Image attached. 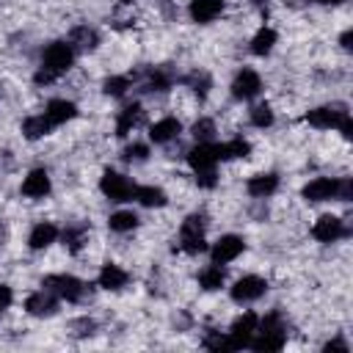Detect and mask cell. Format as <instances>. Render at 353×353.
Wrapping results in <instances>:
<instances>
[{
  "label": "cell",
  "instance_id": "e0dca14e",
  "mask_svg": "<svg viewBox=\"0 0 353 353\" xmlns=\"http://www.w3.org/2000/svg\"><path fill=\"white\" fill-rule=\"evenodd\" d=\"M58 237H61L58 226L50 223V221H41V223H36V226L30 229V234H28V245H30V251H44V248H50Z\"/></svg>",
  "mask_w": 353,
  "mask_h": 353
},
{
  "label": "cell",
  "instance_id": "b9f144b4",
  "mask_svg": "<svg viewBox=\"0 0 353 353\" xmlns=\"http://www.w3.org/2000/svg\"><path fill=\"white\" fill-rule=\"evenodd\" d=\"M314 6H339V3H345V0H312Z\"/></svg>",
  "mask_w": 353,
  "mask_h": 353
},
{
  "label": "cell",
  "instance_id": "83f0119b",
  "mask_svg": "<svg viewBox=\"0 0 353 353\" xmlns=\"http://www.w3.org/2000/svg\"><path fill=\"white\" fill-rule=\"evenodd\" d=\"M138 223H141V218H138L132 210H119V212H113V215L108 218V226H110V232H116V234H127V232L138 229Z\"/></svg>",
  "mask_w": 353,
  "mask_h": 353
},
{
  "label": "cell",
  "instance_id": "4dcf8cb0",
  "mask_svg": "<svg viewBox=\"0 0 353 353\" xmlns=\"http://www.w3.org/2000/svg\"><path fill=\"white\" fill-rule=\"evenodd\" d=\"M168 88H171V74L163 72V69H154L143 83V91H149V94H154V91L160 94V91H168Z\"/></svg>",
  "mask_w": 353,
  "mask_h": 353
},
{
  "label": "cell",
  "instance_id": "3957f363",
  "mask_svg": "<svg viewBox=\"0 0 353 353\" xmlns=\"http://www.w3.org/2000/svg\"><path fill=\"white\" fill-rule=\"evenodd\" d=\"M204 229H207V218L201 212H193L182 221L179 226V248L190 256L207 251V237H204Z\"/></svg>",
  "mask_w": 353,
  "mask_h": 353
},
{
  "label": "cell",
  "instance_id": "7402d4cb",
  "mask_svg": "<svg viewBox=\"0 0 353 353\" xmlns=\"http://www.w3.org/2000/svg\"><path fill=\"white\" fill-rule=\"evenodd\" d=\"M141 116H143V108H141L138 102H132V105L121 108V110H119V116H116V135H119V138H127V135L138 127Z\"/></svg>",
  "mask_w": 353,
  "mask_h": 353
},
{
  "label": "cell",
  "instance_id": "836d02e7",
  "mask_svg": "<svg viewBox=\"0 0 353 353\" xmlns=\"http://www.w3.org/2000/svg\"><path fill=\"white\" fill-rule=\"evenodd\" d=\"M193 138H196V143L212 141V138H215V121H212V119H199V121L193 124Z\"/></svg>",
  "mask_w": 353,
  "mask_h": 353
},
{
  "label": "cell",
  "instance_id": "74e56055",
  "mask_svg": "<svg viewBox=\"0 0 353 353\" xmlns=\"http://www.w3.org/2000/svg\"><path fill=\"white\" fill-rule=\"evenodd\" d=\"M11 301H14V292H11V287L8 284H0V314L11 306Z\"/></svg>",
  "mask_w": 353,
  "mask_h": 353
},
{
  "label": "cell",
  "instance_id": "ba28073f",
  "mask_svg": "<svg viewBox=\"0 0 353 353\" xmlns=\"http://www.w3.org/2000/svg\"><path fill=\"white\" fill-rule=\"evenodd\" d=\"M268 292V281L259 276H243L229 287V295L234 303H254Z\"/></svg>",
  "mask_w": 353,
  "mask_h": 353
},
{
  "label": "cell",
  "instance_id": "f1b7e54d",
  "mask_svg": "<svg viewBox=\"0 0 353 353\" xmlns=\"http://www.w3.org/2000/svg\"><path fill=\"white\" fill-rule=\"evenodd\" d=\"M276 41H279V33L273 28H259L251 39V52L254 55H268V52H273Z\"/></svg>",
  "mask_w": 353,
  "mask_h": 353
},
{
  "label": "cell",
  "instance_id": "8992f818",
  "mask_svg": "<svg viewBox=\"0 0 353 353\" xmlns=\"http://www.w3.org/2000/svg\"><path fill=\"white\" fill-rule=\"evenodd\" d=\"M135 182L119 171H105L99 179V190L105 193V199L110 201H132L135 199Z\"/></svg>",
  "mask_w": 353,
  "mask_h": 353
},
{
  "label": "cell",
  "instance_id": "cb8c5ba5",
  "mask_svg": "<svg viewBox=\"0 0 353 353\" xmlns=\"http://www.w3.org/2000/svg\"><path fill=\"white\" fill-rule=\"evenodd\" d=\"M215 152H218V163L221 160H237V157L251 154V143L245 138H232L226 143H215Z\"/></svg>",
  "mask_w": 353,
  "mask_h": 353
},
{
  "label": "cell",
  "instance_id": "9a60e30c",
  "mask_svg": "<svg viewBox=\"0 0 353 353\" xmlns=\"http://www.w3.org/2000/svg\"><path fill=\"white\" fill-rule=\"evenodd\" d=\"M50 190H52V182L44 168H33L22 179V196H28V199H44V196H50Z\"/></svg>",
  "mask_w": 353,
  "mask_h": 353
},
{
  "label": "cell",
  "instance_id": "d6a6232c",
  "mask_svg": "<svg viewBox=\"0 0 353 353\" xmlns=\"http://www.w3.org/2000/svg\"><path fill=\"white\" fill-rule=\"evenodd\" d=\"M127 88H130V77H121V74H113V77H108V80L102 83V91H105L108 97H124Z\"/></svg>",
  "mask_w": 353,
  "mask_h": 353
},
{
  "label": "cell",
  "instance_id": "ac0fdd59",
  "mask_svg": "<svg viewBox=\"0 0 353 353\" xmlns=\"http://www.w3.org/2000/svg\"><path fill=\"white\" fill-rule=\"evenodd\" d=\"M97 281H99V287H102V290L119 292V290H124V287H127V281H130V273H127L121 265H116V262H108V265H102V270H99Z\"/></svg>",
  "mask_w": 353,
  "mask_h": 353
},
{
  "label": "cell",
  "instance_id": "d590c367",
  "mask_svg": "<svg viewBox=\"0 0 353 353\" xmlns=\"http://www.w3.org/2000/svg\"><path fill=\"white\" fill-rule=\"evenodd\" d=\"M146 157H149V146L146 143H130L124 149V160L127 163H143Z\"/></svg>",
  "mask_w": 353,
  "mask_h": 353
},
{
  "label": "cell",
  "instance_id": "1f68e13d",
  "mask_svg": "<svg viewBox=\"0 0 353 353\" xmlns=\"http://www.w3.org/2000/svg\"><path fill=\"white\" fill-rule=\"evenodd\" d=\"M63 245L72 251V254H77L83 245H85V226H69V229H63Z\"/></svg>",
  "mask_w": 353,
  "mask_h": 353
},
{
  "label": "cell",
  "instance_id": "f546056e",
  "mask_svg": "<svg viewBox=\"0 0 353 353\" xmlns=\"http://www.w3.org/2000/svg\"><path fill=\"white\" fill-rule=\"evenodd\" d=\"M248 121H251L254 127H259V130L270 127V124H273V108H270L268 102H259V105H254V108L248 110Z\"/></svg>",
  "mask_w": 353,
  "mask_h": 353
},
{
  "label": "cell",
  "instance_id": "7a4b0ae2",
  "mask_svg": "<svg viewBox=\"0 0 353 353\" xmlns=\"http://www.w3.org/2000/svg\"><path fill=\"white\" fill-rule=\"evenodd\" d=\"M284 342H287V325H284L279 312H270V314L259 317L256 334H254L248 347H254V350H281Z\"/></svg>",
  "mask_w": 353,
  "mask_h": 353
},
{
  "label": "cell",
  "instance_id": "ffe728a7",
  "mask_svg": "<svg viewBox=\"0 0 353 353\" xmlns=\"http://www.w3.org/2000/svg\"><path fill=\"white\" fill-rule=\"evenodd\" d=\"M179 132H182V121L174 119V116H165V119H160V121H154V124L149 127V138H152L154 143H168V141H174Z\"/></svg>",
  "mask_w": 353,
  "mask_h": 353
},
{
  "label": "cell",
  "instance_id": "60d3db41",
  "mask_svg": "<svg viewBox=\"0 0 353 353\" xmlns=\"http://www.w3.org/2000/svg\"><path fill=\"white\" fill-rule=\"evenodd\" d=\"M350 39H353V33H350V30H345V33H342V39H339L345 50H350Z\"/></svg>",
  "mask_w": 353,
  "mask_h": 353
},
{
  "label": "cell",
  "instance_id": "2e32d148",
  "mask_svg": "<svg viewBox=\"0 0 353 353\" xmlns=\"http://www.w3.org/2000/svg\"><path fill=\"white\" fill-rule=\"evenodd\" d=\"M188 14L199 25H210L223 14V0H190Z\"/></svg>",
  "mask_w": 353,
  "mask_h": 353
},
{
  "label": "cell",
  "instance_id": "d4e9b609",
  "mask_svg": "<svg viewBox=\"0 0 353 353\" xmlns=\"http://www.w3.org/2000/svg\"><path fill=\"white\" fill-rule=\"evenodd\" d=\"M135 201L141 207H165L168 204V196L157 185H141V188H135Z\"/></svg>",
  "mask_w": 353,
  "mask_h": 353
},
{
  "label": "cell",
  "instance_id": "30bf717a",
  "mask_svg": "<svg viewBox=\"0 0 353 353\" xmlns=\"http://www.w3.org/2000/svg\"><path fill=\"white\" fill-rule=\"evenodd\" d=\"M350 113L342 108V105H320V108H312L306 113V121L317 130H336Z\"/></svg>",
  "mask_w": 353,
  "mask_h": 353
},
{
  "label": "cell",
  "instance_id": "5bb4252c",
  "mask_svg": "<svg viewBox=\"0 0 353 353\" xmlns=\"http://www.w3.org/2000/svg\"><path fill=\"white\" fill-rule=\"evenodd\" d=\"M25 309H28V314H33V317H52L55 312H58V298L50 292V290H36V292H30L28 298H25Z\"/></svg>",
  "mask_w": 353,
  "mask_h": 353
},
{
  "label": "cell",
  "instance_id": "8fae6325",
  "mask_svg": "<svg viewBox=\"0 0 353 353\" xmlns=\"http://www.w3.org/2000/svg\"><path fill=\"white\" fill-rule=\"evenodd\" d=\"M262 91V77L254 72V69H240L232 80V97L240 99V102H248L254 99L256 94Z\"/></svg>",
  "mask_w": 353,
  "mask_h": 353
},
{
  "label": "cell",
  "instance_id": "4316f807",
  "mask_svg": "<svg viewBox=\"0 0 353 353\" xmlns=\"http://www.w3.org/2000/svg\"><path fill=\"white\" fill-rule=\"evenodd\" d=\"M22 132H25L28 141H39V138H44V135L52 132V124H50V119H47L44 113H39V116H28V119L22 121Z\"/></svg>",
  "mask_w": 353,
  "mask_h": 353
},
{
  "label": "cell",
  "instance_id": "52a82bcc",
  "mask_svg": "<svg viewBox=\"0 0 353 353\" xmlns=\"http://www.w3.org/2000/svg\"><path fill=\"white\" fill-rule=\"evenodd\" d=\"M339 188H342V179H334V176H314L303 185L301 196L312 204L317 201H331V199H339Z\"/></svg>",
  "mask_w": 353,
  "mask_h": 353
},
{
  "label": "cell",
  "instance_id": "e575fe53",
  "mask_svg": "<svg viewBox=\"0 0 353 353\" xmlns=\"http://www.w3.org/2000/svg\"><path fill=\"white\" fill-rule=\"evenodd\" d=\"M185 83H188L199 97H207V91H210V85H212V80H210V74H207V72H190Z\"/></svg>",
  "mask_w": 353,
  "mask_h": 353
},
{
  "label": "cell",
  "instance_id": "277c9868",
  "mask_svg": "<svg viewBox=\"0 0 353 353\" xmlns=\"http://www.w3.org/2000/svg\"><path fill=\"white\" fill-rule=\"evenodd\" d=\"M44 290H50L58 301H69V303H77L85 298V281H80L77 276H69V273H52V276H44L41 281Z\"/></svg>",
  "mask_w": 353,
  "mask_h": 353
},
{
  "label": "cell",
  "instance_id": "44dd1931",
  "mask_svg": "<svg viewBox=\"0 0 353 353\" xmlns=\"http://www.w3.org/2000/svg\"><path fill=\"white\" fill-rule=\"evenodd\" d=\"M245 190H248L254 199H268V196H273V193L279 190V174H273V171H268V174H256V176L248 179Z\"/></svg>",
  "mask_w": 353,
  "mask_h": 353
},
{
  "label": "cell",
  "instance_id": "f35d334b",
  "mask_svg": "<svg viewBox=\"0 0 353 353\" xmlns=\"http://www.w3.org/2000/svg\"><path fill=\"white\" fill-rule=\"evenodd\" d=\"M196 182L201 188H215L218 185V176H215V171H204V174H196Z\"/></svg>",
  "mask_w": 353,
  "mask_h": 353
},
{
  "label": "cell",
  "instance_id": "8d00e7d4",
  "mask_svg": "<svg viewBox=\"0 0 353 353\" xmlns=\"http://www.w3.org/2000/svg\"><path fill=\"white\" fill-rule=\"evenodd\" d=\"M204 347H210V350H229V342H226V334H221V331H210L207 336H204Z\"/></svg>",
  "mask_w": 353,
  "mask_h": 353
},
{
  "label": "cell",
  "instance_id": "ab89813d",
  "mask_svg": "<svg viewBox=\"0 0 353 353\" xmlns=\"http://www.w3.org/2000/svg\"><path fill=\"white\" fill-rule=\"evenodd\" d=\"M325 350H347V342H342V339H331V342L325 345Z\"/></svg>",
  "mask_w": 353,
  "mask_h": 353
},
{
  "label": "cell",
  "instance_id": "d6986e66",
  "mask_svg": "<svg viewBox=\"0 0 353 353\" xmlns=\"http://www.w3.org/2000/svg\"><path fill=\"white\" fill-rule=\"evenodd\" d=\"M44 116L50 119L52 127H61V124H66L77 116V105L72 99H50L47 108H44Z\"/></svg>",
  "mask_w": 353,
  "mask_h": 353
},
{
  "label": "cell",
  "instance_id": "6da1fadb",
  "mask_svg": "<svg viewBox=\"0 0 353 353\" xmlns=\"http://www.w3.org/2000/svg\"><path fill=\"white\" fill-rule=\"evenodd\" d=\"M74 63V47L69 41H50L41 50V66L33 74L36 85H50L55 83L61 74H66Z\"/></svg>",
  "mask_w": 353,
  "mask_h": 353
},
{
  "label": "cell",
  "instance_id": "5b68a950",
  "mask_svg": "<svg viewBox=\"0 0 353 353\" xmlns=\"http://www.w3.org/2000/svg\"><path fill=\"white\" fill-rule=\"evenodd\" d=\"M256 325H259V314L254 312H243L232 320L229 331H226V342H229V350H243L251 345L254 334H256Z\"/></svg>",
  "mask_w": 353,
  "mask_h": 353
},
{
  "label": "cell",
  "instance_id": "9c48e42d",
  "mask_svg": "<svg viewBox=\"0 0 353 353\" xmlns=\"http://www.w3.org/2000/svg\"><path fill=\"white\" fill-rule=\"evenodd\" d=\"M243 251H245V240H243L240 234H221V237L212 243L210 256H212L215 265H229V262H234Z\"/></svg>",
  "mask_w": 353,
  "mask_h": 353
},
{
  "label": "cell",
  "instance_id": "603a6c76",
  "mask_svg": "<svg viewBox=\"0 0 353 353\" xmlns=\"http://www.w3.org/2000/svg\"><path fill=\"white\" fill-rule=\"evenodd\" d=\"M66 41L74 47V52H77V50H80V52H88V50H94V47L99 44V36H97V30L88 28V25H77V28L69 33Z\"/></svg>",
  "mask_w": 353,
  "mask_h": 353
},
{
  "label": "cell",
  "instance_id": "484cf974",
  "mask_svg": "<svg viewBox=\"0 0 353 353\" xmlns=\"http://www.w3.org/2000/svg\"><path fill=\"white\" fill-rule=\"evenodd\" d=\"M226 284V270H223V265H207L201 273H199V287L201 290H207V292H215V290H221Z\"/></svg>",
  "mask_w": 353,
  "mask_h": 353
},
{
  "label": "cell",
  "instance_id": "7c38bea8",
  "mask_svg": "<svg viewBox=\"0 0 353 353\" xmlns=\"http://www.w3.org/2000/svg\"><path fill=\"white\" fill-rule=\"evenodd\" d=\"M188 165L193 168V174L215 171V165H218V152H215V143H212V141H207V143H196V146L188 152Z\"/></svg>",
  "mask_w": 353,
  "mask_h": 353
},
{
  "label": "cell",
  "instance_id": "4fadbf2b",
  "mask_svg": "<svg viewBox=\"0 0 353 353\" xmlns=\"http://www.w3.org/2000/svg\"><path fill=\"white\" fill-rule=\"evenodd\" d=\"M347 229H345V221L336 218V215H320L312 226V237L320 240V243H336L339 237H345Z\"/></svg>",
  "mask_w": 353,
  "mask_h": 353
}]
</instances>
